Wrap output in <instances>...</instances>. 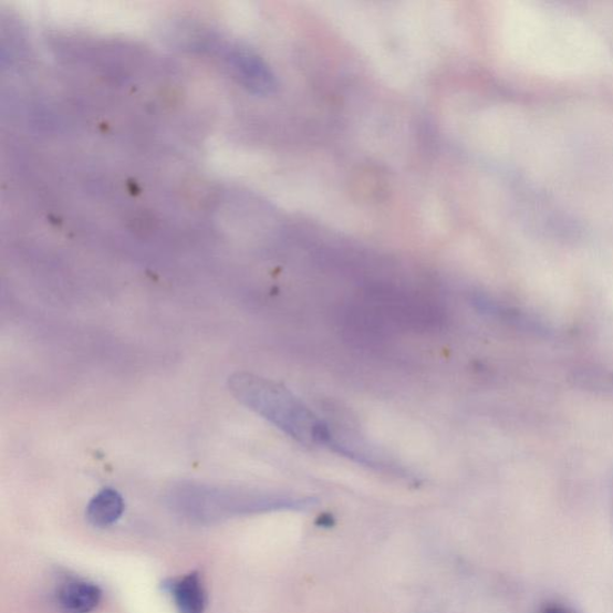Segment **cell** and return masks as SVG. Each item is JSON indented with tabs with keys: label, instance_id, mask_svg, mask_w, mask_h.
I'll return each instance as SVG.
<instances>
[{
	"label": "cell",
	"instance_id": "obj_5",
	"mask_svg": "<svg viewBox=\"0 0 613 613\" xmlns=\"http://www.w3.org/2000/svg\"><path fill=\"white\" fill-rule=\"evenodd\" d=\"M539 613H575V612L563 604L553 603V604L546 605L542 610H540Z\"/></svg>",
	"mask_w": 613,
	"mask_h": 613
},
{
	"label": "cell",
	"instance_id": "obj_2",
	"mask_svg": "<svg viewBox=\"0 0 613 613\" xmlns=\"http://www.w3.org/2000/svg\"><path fill=\"white\" fill-rule=\"evenodd\" d=\"M102 592L94 582L72 580L58 591V604L65 613H91L100 604Z\"/></svg>",
	"mask_w": 613,
	"mask_h": 613
},
{
	"label": "cell",
	"instance_id": "obj_4",
	"mask_svg": "<svg viewBox=\"0 0 613 613\" xmlns=\"http://www.w3.org/2000/svg\"><path fill=\"white\" fill-rule=\"evenodd\" d=\"M123 496L113 489H104L94 496L86 508V518L96 528H108L124 513Z\"/></svg>",
	"mask_w": 613,
	"mask_h": 613
},
{
	"label": "cell",
	"instance_id": "obj_1",
	"mask_svg": "<svg viewBox=\"0 0 613 613\" xmlns=\"http://www.w3.org/2000/svg\"><path fill=\"white\" fill-rule=\"evenodd\" d=\"M232 396L252 412L304 446H323L333 450L337 435L295 394L283 385L251 373L229 377Z\"/></svg>",
	"mask_w": 613,
	"mask_h": 613
},
{
	"label": "cell",
	"instance_id": "obj_3",
	"mask_svg": "<svg viewBox=\"0 0 613 613\" xmlns=\"http://www.w3.org/2000/svg\"><path fill=\"white\" fill-rule=\"evenodd\" d=\"M167 590L180 613H204L206 611V591H204L197 573H189L170 581Z\"/></svg>",
	"mask_w": 613,
	"mask_h": 613
}]
</instances>
